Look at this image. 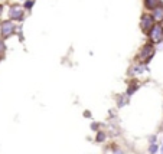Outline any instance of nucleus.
Returning a JSON list of instances; mask_svg holds the SVG:
<instances>
[{
  "label": "nucleus",
  "mask_w": 163,
  "mask_h": 154,
  "mask_svg": "<svg viewBox=\"0 0 163 154\" xmlns=\"http://www.w3.org/2000/svg\"><path fill=\"white\" fill-rule=\"evenodd\" d=\"M153 52H155V49H153V46L152 45H146L140 51V53H139V56H137V59L142 62V64H146V62H149L150 58L153 56Z\"/></svg>",
  "instance_id": "obj_1"
},
{
  "label": "nucleus",
  "mask_w": 163,
  "mask_h": 154,
  "mask_svg": "<svg viewBox=\"0 0 163 154\" xmlns=\"http://www.w3.org/2000/svg\"><path fill=\"white\" fill-rule=\"evenodd\" d=\"M149 35H150L152 42H155V43L162 42L163 40V26L162 25H155L153 26V29L150 30Z\"/></svg>",
  "instance_id": "obj_2"
},
{
  "label": "nucleus",
  "mask_w": 163,
  "mask_h": 154,
  "mask_svg": "<svg viewBox=\"0 0 163 154\" xmlns=\"http://www.w3.org/2000/svg\"><path fill=\"white\" fill-rule=\"evenodd\" d=\"M153 17L152 16H149V14H144L143 17H142V23H140V26H142V30L146 33H150V30L153 29Z\"/></svg>",
  "instance_id": "obj_3"
},
{
  "label": "nucleus",
  "mask_w": 163,
  "mask_h": 154,
  "mask_svg": "<svg viewBox=\"0 0 163 154\" xmlns=\"http://www.w3.org/2000/svg\"><path fill=\"white\" fill-rule=\"evenodd\" d=\"M14 30V25L12 22H3L2 23V36L3 38H7L9 35H12Z\"/></svg>",
  "instance_id": "obj_4"
},
{
  "label": "nucleus",
  "mask_w": 163,
  "mask_h": 154,
  "mask_svg": "<svg viewBox=\"0 0 163 154\" xmlns=\"http://www.w3.org/2000/svg\"><path fill=\"white\" fill-rule=\"evenodd\" d=\"M9 14H10V17L14 20H19L23 17V10L20 9V7L18 6H13V7H10V12H9Z\"/></svg>",
  "instance_id": "obj_5"
},
{
  "label": "nucleus",
  "mask_w": 163,
  "mask_h": 154,
  "mask_svg": "<svg viewBox=\"0 0 163 154\" xmlns=\"http://www.w3.org/2000/svg\"><path fill=\"white\" fill-rule=\"evenodd\" d=\"M152 17H153L155 20H157V22H162V20H163V6L156 7V9L153 10Z\"/></svg>",
  "instance_id": "obj_6"
},
{
  "label": "nucleus",
  "mask_w": 163,
  "mask_h": 154,
  "mask_svg": "<svg viewBox=\"0 0 163 154\" xmlns=\"http://www.w3.org/2000/svg\"><path fill=\"white\" fill-rule=\"evenodd\" d=\"M144 6L147 9H156V7L160 6V0H144Z\"/></svg>",
  "instance_id": "obj_7"
},
{
  "label": "nucleus",
  "mask_w": 163,
  "mask_h": 154,
  "mask_svg": "<svg viewBox=\"0 0 163 154\" xmlns=\"http://www.w3.org/2000/svg\"><path fill=\"white\" fill-rule=\"evenodd\" d=\"M104 140H105V134H104V133H98V134H97V141L101 143V141H104Z\"/></svg>",
  "instance_id": "obj_8"
},
{
  "label": "nucleus",
  "mask_w": 163,
  "mask_h": 154,
  "mask_svg": "<svg viewBox=\"0 0 163 154\" xmlns=\"http://www.w3.org/2000/svg\"><path fill=\"white\" fill-rule=\"evenodd\" d=\"M149 151H150V154H156L157 153V146H156V144H152Z\"/></svg>",
  "instance_id": "obj_9"
},
{
  "label": "nucleus",
  "mask_w": 163,
  "mask_h": 154,
  "mask_svg": "<svg viewBox=\"0 0 163 154\" xmlns=\"http://www.w3.org/2000/svg\"><path fill=\"white\" fill-rule=\"evenodd\" d=\"M136 85H133V86H130V88H129V91H127V95H131V94H133V92H134V91H136Z\"/></svg>",
  "instance_id": "obj_10"
},
{
  "label": "nucleus",
  "mask_w": 163,
  "mask_h": 154,
  "mask_svg": "<svg viewBox=\"0 0 163 154\" xmlns=\"http://www.w3.org/2000/svg\"><path fill=\"white\" fill-rule=\"evenodd\" d=\"M3 51H5V43H3V42L0 40V53H2Z\"/></svg>",
  "instance_id": "obj_11"
},
{
  "label": "nucleus",
  "mask_w": 163,
  "mask_h": 154,
  "mask_svg": "<svg viewBox=\"0 0 163 154\" xmlns=\"http://www.w3.org/2000/svg\"><path fill=\"white\" fill-rule=\"evenodd\" d=\"M155 141H156V135H152V137H150V143L155 144Z\"/></svg>",
  "instance_id": "obj_12"
},
{
  "label": "nucleus",
  "mask_w": 163,
  "mask_h": 154,
  "mask_svg": "<svg viewBox=\"0 0 163 154\" xmlns=\"http://www.w3.org/2000/svg\"><path fill=\"white\" fill-rule=\"evenodd\" d=\"M32 5H33V2H30V0H29V2L26 3V7H32Z\"/></svg>",
  "instance_id": "obj_13"
},
{
  "label": "nucleus",
  "mask_w": 163,
  "mask_h": 154,
  "mask_svg": "<svg viewBox=\"0 0 163 154\" xmlns=\"http://www.w3.org/2000/svg\"><path fill=\"white\" fill-rule=\"evenodd\" d=\"M91 128H92V130H97V128H98V124H92Z\"/></svg>",
  "instance_id": "obj_14"
},
{
  "label": "nucleus",
  "mask_w": 163,
  "mask_h": 154,
  "mask_svg": "<svg viewBox=\"0 0 163 154\" xmlns=\"http://www.w3.org/2000/svg\"><path fill=\"white\" fill-rule=\"evenodd\" d=\"M114 154H124V151H121V150H118V151H116Z\"/></svg>",
  "instance_id": "obj_15"
},
{
  "label": "nucleus",
  "mask_w": 163,
  "mask_h": 154,
  "mask_svg": "<svg viewBox=\"0 0 163 154\" xmlns=\"http://www.w3.org/2000/svg\"><path fill=\"white\" fill-rule=\"evenodd\" d=\"M2 10H3V7H2V6H0V13H2Z\"/></svg>",
  "instance_id": "obj_16"
},
{
  "label": "nucleus",
  "mask_w": 163,
  "mask_h": 154,
  "mask_svg": "<svg viewBox=\"0 0 163 154\" xmlns=\"http://www.w3.org/2000/svg\"><path fill=\"white\" fill-rule=\"evenodd\" d=\"M162 154H163V146H162Z\"/></svg>",
  "instance_id": "obj_17"
}]
</instances>
